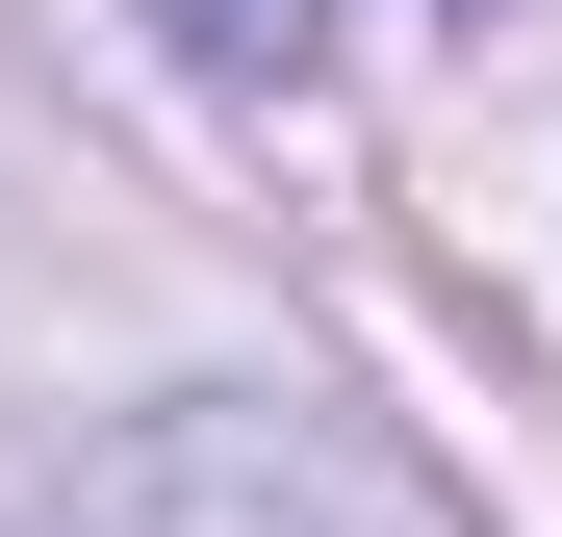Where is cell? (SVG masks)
<instances>
[{"instance_id": "cell-1", "label": "cell", "mask_w": 562, "mask_h": 537, "mask_svg": "<svg viewBox=\"0 0 562 537\" xmlns=\"http://www.w3.org/2000/svg\"><path fill=\"white\" fill-rule=\"evenodd\" d=\"M307 26H333V0H179V52H205V77H307Z\"/></svg>"}]
</instances>
